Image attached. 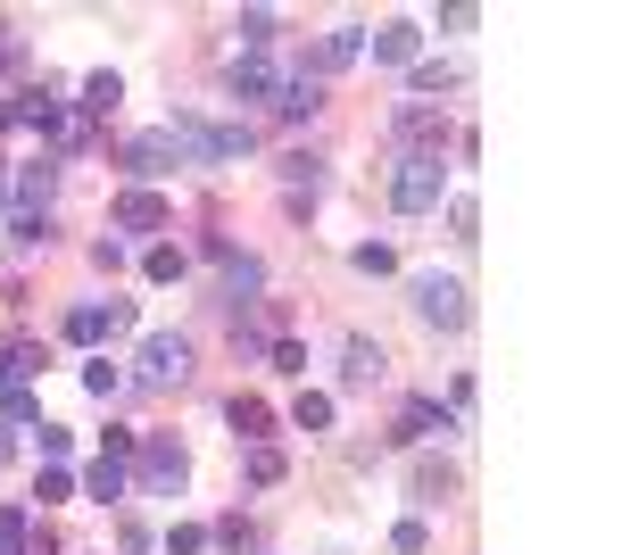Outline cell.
Segmentation results:
<instances>
[{
  "label": "cell",
  "instance_id": "6da1fadb",
  "mask_svg": "<svg viewBox=\"0 0 622 555\" xmlns=\"http://www.w3.org/2000/svg\"><path fill=\"white\" fill-rule=\"evenodd\" d=\"M440 200H449V167H440V158H398V174H391L398 216H432Z\"/></svg>",
  "mask_w": 622,
  "mask_h": 555
},
{
  "label": "cell",
  "instance_id": "7a4b0ae2",
  "mask_svg": "<svg viewBox=\"0 0 622 555\" xmlns=\"http://www.w3.org/2000/svg\"><path fill=\"white\" fill-rule=\"evenodd\" d=\"M391 141H398V158H440L456 133H449V116H440V109H423V100H398V109H391Z\"/></svg>",
  "mask_w": 622,
  "mask_h": 555
},
{
  "label": "cell",
  "instance_id": "3957f363",
  "mask_svg": "<svg viewBox=\"0 0 622 555\" xmlns=\"http://www.w3.org/2000/svg\"><path fill=\"white\" fill-rule=\"evenodd\" d=\"M133 365H142V382H150V389H183L191 382V340L183 332H150Z\"/></svg>",
  "mask_w": 622,
  "mask_h": 555
},
{
  "label": "cell",
  "instance_id": "277c9868",
  "mask_svg": "<svg viewBox=\"0 0 622 555\" xmlns=\"http://www.w3.org/2000/svg\"><path fill=\"white\" fill-rule=\"evenodd\" d=\"M133 456H142V489H150V498H174V489L191 482V456L174 440H142Z\"/></svg>",
  "mask_w": 622,
  "mask_h": 555
},
{
  "label": "cell",
  "instance_id": "5b68a950",
  "mask_svg": "<svg viewBox=\"0 0 622 555\" xmlns=\"http://www.w3.org/2000/svg\"><path fill=\"white\" fill-rule=\"evenodd\" d=\"M415 315H423V324H440V332H456V324H465V282L415 274Z\"/></svg>",
  "mask_w": 622,
  "mask_h": 555
},
{
  "label": "cell",
  "instance_id": "8992f818",
  "mask_svg": "<svg viewBox=\"0 0 622 555\" xmlns=\"http://www.w3.org/2000/svg\"><path fill=\"white\" fill-rule=\"evenodd\" d=\"M125 332V307H116V298H83L76 315H67V340H76V349H100V340H116Z\"/></svg>",
  "mask_w": 622,
  "mask_h": 555
},
{
  "label": "cell",
  "instance_id": "52a82bcc",
  "mask_svg": "<svg viewBox=\"0 0 622 555\" xmlns=\"http://www.w3.org/2000/svg\"><path fill=\"white\" fill-rule=\"evenodd\" d=\"M125 167L142 174V183H158V174H174L183 158H174V141H167V133H133V141H125Z\"/></svg>",
  "mask_w": 622,
  "mask_h": 555
},
{
  "label": "cell",
  "instance_id": "ba28073f",
  "mask_svg": "<svg viewBox=\"0 0 622 555\" xmlns=\"http://www.w3.org/2000/svg\"><path fill=\"white\" fill-rule=\"evenodd\" d=\"M449 431H456V407H440V398H407L398 440H449Z\"/></svg>",
  "mask_w": 622,
  "mask_h": 555
},
{
  "label": "cell",
  "instance_id": "9c48e42d",
  "mask_svg": "<svg viewBox=\"0 0 622 555\" xmlns=\"http://www.w3.org/2000/svg\"><path fill=\"white\" fill-rule=\"evenodd\" d=\"M18 116H25V125H34V133H50V141H67V149H76V141H83V133H76V125H67V109H58V100H50V92H25V109H18Z\"/></svg>",
  "mask_w": 622,
  "mask_h": 555
},
{
  "label": "cell",
  "instance_id": "30bf717a",
  "mask_svg": "<svg viewBox=\"0 0 622 555\" xmlns=\"http://www.w3.org/2000/svg\"><path fill=\"white\" fill-rule=\"evenodd\" d=\"M415 50H423V25H415V18H391V25H374V58H391V67H407Z\"/></svg>",
  "mask_w": 622,
  "mask_h": 555
},
{
  "label": "cell",
  "instance_id": "8fae6325",
  "mask_svg": "<svg viewBox=\"0 0 622 555\" xmlns=\"http://www.w3.org/2000/svg\"><path fill=\"white\" fill-rule=\"evenodd\" d=\"M116 224H125V233H167V200H158V191H125V200H116Z\"/></svg>",
  "mask_w": 622,
  "mask_h": 555
},
{
  "label": "cell",
  "instance_id": "7c38bea8",
  "mask_svg": "<svg viewBox=\"0 0 622 555\" xmlns=\"http://www.w3.org/2000/svg\"><path fill=\"white\" fill-rule=\"evenodd\" d=\"M274 109H283V116H316L324 109V83H316V75H283V83H274Z\"/></svg>",
  "mask_w": 622,
  "mask_h": 555
},
{
  "label": "cell",
  "instance_id": "4fadbf2b",
  "mask_svg": "<svg viewBox=\"0 0 622 555\" xmlns=\"http://www.w3.org/2000/svg\"><path fill=\"white\" fill-rule=\"evenodd\" d=\"M225 83H233V100H274V83H283V75L265 67V58H233Z\"/></svg>",
  "mask_w": 622,
  "mask_h": 555
},
{
  "label": "cell",
  "instance_id": "5bb4252c",
  "mask_svg": "<svg viewBox=\"0 0 622 555\" xmlns=\"http://www.w3.org/2000/svg\"><path fill=\"white\" fill-rule=\"evenodd\" d=\"M382 365H391V356H382V340H349V373H340V382H349V389H374L382 382Z\"/></svg>",
  "mask_w": 622,
  "mask_h": 555
},
{
  "label": "cell",
  "instance_id": "9a60e30c",
  "mask_svg": "<svg viewBox=\"0 0 622 555\" xmlns=\"http://www.w3.org/2000/svg\"><path fill=\"white\" fill-rule=\"evenodd\" d=\"M225 423H233V431H241V440H249V448H258V440H265V431H274V415H265V398H249V389H233V407H225Z\"/></svg>",
  "mask_w": 622,
  "mask_h": 555
},
{
  "label": "cell",
  "instance_id": "2e32d148",
  "mask_svg": "<svg viewBox=\"0 0 622 555\" xmlns=\"http://www.w3.org/2000/svg\"><path fill=\"white\" fill-rule=\"evenodd\" d=\"M216 258H225V291H233V307H249V298L265 291V265H258V258H233V249H216Z\"/></svg>",
  "mask_w": 622,
  "mask_h": 555
},
{
  "label": "cell",
  "instance_id": "e0dca14e",
  "mask_svg": "<svg viewBox=\"0 0 622 555\" xmlns=\"http://www.w3.org/2000/svg\"><path fill=\"white\" fill-rule=\"evenodd\" d=\"M249 149H258L249 125H207V167H233V158H249Z\"/></svg>",
  "mask_w": 622,
  "mask_h": 555
},
{
  "label": "cell",
  "instance_id": "ac0fdd59",
  "mask_svg": "<svg viewBox=\"0 0 622 555\" xmlns=\"http://www.w3.org/2000/svg\"><path fill=\"white\" fill-rule=\"evenodd\" d=\"M83 489H92V498H100V506H116V498H125V489H133V473H125V456H100V464H92V473H83Z\"/></svg>",
  "mask_w": 622,
  "mask_h": 555
},
{
  "label": "cell",
  "instance_id": "d6986e66",
  "mask_svg": "<svg viewBox=\"0 0 622 555\" xmlns=\"http://www.w3.org/2000/svg\"><path fill=\"white\" fill-rule=\"evenodd\" d=\"M50 191H58V167H50V158H42V167H25V174H18V216L50 207Z\"/></svg>",
  "mask_w": 622,
  "mask_h": 555
},
{
  "label": "cell",
  "instance_id": "ffe728a7",
  "mask_svg": "<svg viewBox=\"0 0 622 555\" xmlns=\"http://www.w3.org/2000/svg\"><path fill=\"white\" fill-rule=\"evenodd\" d=\"M116 100H125V83H116L109 67H100V75H83V116H116Z\"/></svg>",
  "mask_w": 622,
  "mask_h": 555
},
{
  "label": "cell",
  "instance_id": "44dd1931",
  "mask_svg": "<svg viewBox=\"0 0 622 555\" xmlns=\"http://www.w3.org/2000/svg\"><path fill=\"white\" fill-rule=\"evenodd\" d=\"M283 183H291V200H299V191H307V200H316V191H324V158H307V149H291V158H283Z\"/></svg>",
  "mask_w": 622,
  "mask_h": 555
},
{
  "label": "cell",
  "instance_id": "7402d4cb",
  "mask_svg": "<svg viewBox=\"0 0 622 555\" xmlns=\"http://www.w3.org/2000/svg\"><path fill=\"white\" fill-rule=\"evenodd\" d=\"M233 34H241V50L258 58L265 42H274V9H241V18H233Z\"/></svg>",
  "mask_w": 622,
  "mask_h": 555
},
{
  "label": "cell",
  "instance_id": "603a6c76",
  "mask_svg": "<svg viewBox=\"0 0 622 555\" xmlns=\"http://www.w3.org/2000/svg\"><path fill=\"white\" fill-rule=\"evenodd\" d=\"M332 398H324V389H299V407H291V423H299V431H332Z\"/></svg>",
  "mask_w": 622,
  "mask_h": 555
},
{
  "label": "cell",
  "instance_id": "cb8c5ba5",
  "mask_svg": "<svg viewBox=\"0 0 622 555\" xmlns=\"http://www.w3.org/2000/svg\"><path fill=\"white\" fill-rule=\"evenodd\" d=\"M241 473H249V482H258V489H274V482H283V448H249V456H241Z\"/></svg>",
  "mask_w": 622,
  "mask_h": 555
},
{
  "label": "cell",
  "instance_id": "d4e9b609",
  "mask_svg": "<svg viewBox=\"0 0 622 555\" xmlns=\"http://www.w3.org/2000/svg\"><path fill=\"white\" fill-rule=\"evenodd\" d=\"M449 489H456V473H449V464H415V498H423V506H440Z\"/></svg>",
  "mask_w": 622,
  "mask_h": 555
},
{
  "label": "cell",
  "instance_id": "484cf974",
  "mask_svg": "<svg viewBox=\"0 0 622 555\" xmlns=\"http://www.w3.org/2000/svg\"><path fill=\"white\" fill-rule=\"evenodd\" d=\"M358 50H365V25H332V42H324V67H349Z\"/></svg>",
  "mask_w": 622,
  "mask_h": 555
},
{
  "label": "cell",
  "instance_id": "4316f807",
  "mask_svg": "<svg viewBox=\"0 0 622 555\" xmlns=\"http://www.w3.org/2000/svg\"><path fill=\"white\" fill-rule=\"evenodd\" d=\"M142 274H150V282H183V249H174V241H158L150 258H142Z\"/></svg>",
  "mask_w": 622,
  "mask_h": 555
},
{
  "label": "cell",
  "instance_id": "83f0119b",
  "mask_svg": "<svg viewBox=\"0 0 622 555\" xmlns=\"http://www.w3.org/2000/svg\"><path fill=\"white\" fill-rule=\"evenodd\" d=\"M25 539H34V514L9 506V514H0V555H25Z\"/></svg>",
  "mask_w": 622,
  "mask_h": 555
},
{
  "label": "cell",
  "instance_id": "f1b7e54d",
  "mask_svg": "<svg viewBox=\"0 0 622 555\" xmlns=\"http://www.w3.org/2000/svg\"><path fill=\"white\" fill-rule=\"evenodd\" d=\"M83 389H92V398H116V389H125V373H116L109 356H92V365H83Z\"/></svg>",
  "mask_w": 622,
  "mask_h": 555
},
{
  "label": "cell",
  "instance_id": "f546056e",
  "mask_svg": "<svg viewBox=\"0 0 622 555\" xmlns=\"http://www.w3.org/2000/svg\"><path fill=\"white\" fill-rule=\"evenodd\" d=\"M407 83H415V92H449V83H456V67H449V58H423V67H415Z\"/></svg>",
  "mask_w": 622,
  "mask_h": 555
},
{
  "label": "cell",
  "instance_id": "4dcf8cb0",
  "mask_svg": "<svg viewBox=\"0 0 622 555\" xmlns=\"http://www.w3.org/2000/svg\"><path fill=\"white\" fill-rule=\"evenodd\" d=\"M34 498H42V506H67V498H76V482H67V473H58V464H42V482H34Z\"/></svg>",
  "mask_w": 622,
  "mask_h": 555
},
{
  "label": "cell",
  "instance_id": "1f68e13d",
  "mask_svg": "<svg viewBox=\"0 0 622 555\" xmlns=\"http://www.w3.org/2000/svg\"><path fill=\"white\" fill-rule=\"evenodd\" d=\"M449 233H456V241H482V207H473V200H449Z\"/></svg>",
  "mask_w": 622,
  "mask_h": 555
},
{
  "label": "cell",
  "instance_id": "d6a6232c",
  "mask_svg": "<svg viewBox=\"0 0 622 555\" xmlns=\"http://www.w3.org/2000/svg\"><path fill=\"white\" fill-rule=\"evenodd\" d=\"M9 241H18V249H42V241H50V216H18V224H9Z\"/></svg>",
  "mask_w": 622,
  "mask_h": 555
},
{
  "label": "cell",
  "instance_id": "836d02e7",
  "mask_svg": "<svg viewBox=\"0 0 622 555\" xmlns=\"http://www.w3.org/2000/svg\"><path fill=\"white\" fill-rule=\"evenodd\" d=\"M200 547H207L200 522H174V531H167V555H200Z\"/></svg>",
  "mask_w": 622,
  "mask_h": 555
},
{
  "label": "cell",
  "instance_id": "e575fe53",
  "mask_svg": "<svg viewBox=\"0 0 622 555\" xmlns=\"http://www.w3.org/2000/svg\"><path fill=\"white\" fill-rule=\"evenodd\" d=\"M0 423H9V431L34 423V389H25V382H9V415H0Z\"/></svg>",
  "mask_w": 622,
  "mask_h": 555
},
{
  "label": "cell",
  "instance_id": "d590c367",
  "mask_svg": "<svg viewBox=\"0 0 622 555\" xmlns=\"http://www.w3.org/2000/svg\"><path fill=\"white\" fill-rule=\"evenodd\" d=\"M391 547H398V555H423V547H432V531H423V522H398Z\"/></svg>",
  "mask_w": 622,
  "mask_h": 555
},
{
  "label": "cell",
  "instance_id": "8d00e7d4",
  "mask_svg": "<svg viewBox=\"0 0 622 555\" xmlns=\"http://www.w3.org/2000/svg\"><path fill=\"white\" fill-rule=\"evenodd\" d=\"M391 265H398V258H391L382 241H365V249H358V274H391Z\"/></svg>",
  "mask_w": 622,
  "mask_h": 555
},
{
  "label": "cell",
  "instance_id": "74e56055",
  "mask_svg": "<svg viewBox=\"0 0 622 555\" xmlns=\"http://www.w3.org/2000/svg\"><path fill=\"white\" fill-rule=\"evenodd\" d=\"M0 50H9V18H0Z\"/></svg>",
  "mask_w": 622,
  "mask_h": 555
}]
</instances>
